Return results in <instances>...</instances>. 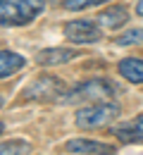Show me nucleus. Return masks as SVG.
<instances>
[{
  "mask_svg": "<svg viewBox=\"0 0 143 155\" xmlns=\"http://www.w3.org/2000/svg\"><path fill=\"white\" fill-rule=\"evenodd\" d=\"M2 131H5V127H2V122H0V134H2Z\"/></svg>",
  "mask_w": 143,
  "mask_h": 155,
  "instance_id": "nucleus-16",
  "label": "nucleus"
},
{
  "mask_svg": "<svg viewBox=\"0 0 143 155\" xmlns=\"http://www.w3.org/2000/svg\"><path fill=\"white\" fill-rule=\"evenodd\" d=\"M29 153H31V146H29L26 141L12 138V141L0 143V155H29Z\"/></svg>",
  "mask_w": 143,
  "mask_h": 155,
  "instance_id": "nucleus-12",
  "label": "nucleus"
},
{
  "mask_svg": "<svg viewBox=\"0 0 143 155\" xmlns=\"http://www.w3.org/2000/svg\"><path fill=\"white\" fill-rule=\"evenodd\" d=\"M62 93H64V84L57 77H41L26 88V98H55Z\"/></svg>",
  "mask_w": 143,
  "mask_h": 155,
  "instance_id": "nucleus-5",
  "label": "nucleus"
},
{
  "mask_svg": "<svg viewBox=\"0 0 143 155\" xmlns=\"http://www.w3.org/2000/svg\"><path fill=\"white\" fill-rule=\"evenodd\" d=\"M26 60L21 58L19 53H12V50H0V79L10 77L15 72H19L24 67Z\"/></svg>",
  "mask_w": 143,
  "mask_h": 155,
  "instance_id": "nucleus-11",
  "label": "nucleus"
},
{
  "mask_svg": "<svg viewBox=\"0 0 143 155\" xmlns=\"http://www.w3.org/2000/svg\"><path fill=\"white\" fill-rule=\"evenodd\" d=\"M129 19V12H126V7L122 5H112V7H107V10H102L100 15H98V24H100L102 29H119L124 26Z\"/></svg>",
  "mask_w": 143,
  "mask_h": 155,
  "instance_id": "nucleus-9",
  "label": "nucleus"
},
{
  "mask_svg": "<svg viewBox=\"0 0 143 155\" xmlns=\"http://www.w3.org/2000/svg\"><path fill=\"white\" fill-rule=\"evenodd\" d=\"M119 74L131 84H143V60L138 58H126L119 62Z\"/></svg>",
  "mask_w": 143,
  "mask_h": 155,
  "instance_id": "nucleus-10",
  "label": "nucleus"
},
{
  "mask_svg": "<svg viewBox=\"0 0 143 155\" xmlns=\"http://www.w3.org/2000/svg\"><path fill=\"white\" fill-rule=\"evenodd\" d=\"M112 134L117 136L122 143H143V112L136 115L134 119L119 124V127H115Z\"/></svg>",
  "mask_w": 143,
  "mask_h": 155,
  "instance_id": "nucleus-7",
  "label": "nucleus"
},
{
  "mask_svg": "<svg viewBox=\"0 0 143 155\" xmlns=\"http://www.w3.org/2000/svg\"><path fill=\"white\" fill-rule=\"evenodd\" d=\"M67 153L74 155H115V148L100 143V141H86V138H74L67 143Z\"/></svg>",
  "mask_w": 143,
  "mask_h": 155,
  "instance_id": "nucleus-6",
  "label": "nucleus"
},
{
  "mask_svg": "<svg viewBox=\"0 0 143 155\" xmlns=\"http://www.w3.org/2000/svg\"><path fill=\"white\" fill-rule=\"evenodd\" d=\"M117 88L115 84H110L107 79H88L79 86H74L69 93H64L67 103H102V100H110L115 98Z\"/></svg>",
  "mask_w": 143,
  "mask_h": 155,
  "instance_id": "nucleus-3",
  "label": "nucleus"
},
{
  "mask_svg": "<svg viewBox=\"0 0 143 155\" xmlns=\"http://www.w3.org/2000/svg\"><path fill=\"white\" fill-rule=\"evenodd\" d=\"M105 0H64V7L69 12H79V10H86V7H96Z\"/></svg>",
  "mask_w": 143,
  "mask_h": 155,
  "instance_id": "nucleus-14",
  "label": "nucleus"
},
{
  "mask_svg": "<svg viewBox=\"0 0 143 155\" xmlns=\"http://www.w3.org/2000/svg\"><path fill=\"white\" fill-rule=\"evenodd\" d=\"M74 58H79V53L72 48H48V50H41L36 55V62L43 67H55V64H64Z\"/></svg>",
  "mask_w": 143,
  "mask_h": 155,
  "instance_id": "nucleus-8",
  "label": "nucleus"
},
{
  "mask_svg": "<svg viewBox=\"0 0 143 155\" xmlns=\"http://www.w3.org/2000/svg\"><path fill=\"white\" fill-rule=\"evenodd\" d=\"M143 41V29H131V31H124L122 36H117L119 45H134V43H141Z\"/></svg>",
  "mask_w": 143,
  "mask_h": 155,
  "instance_id": "nucleus-13",
  "label": "nucleus"
},
{
  "mask_svg": "<svg viewBox=\"0 0 143 155\" xmlns=\"http://www.w3.org/2000/svg\"><path fill=\"white\" fill-rule=\"evenodd\" d=\"M117 117H119V105L107 103V100L91 103L76 112V127L79 129H100V127L112 124Z\"/></svg>",
  "mask_w": 143,
  "mask_h": 155,
  "instance_id": "nucleus-2",
  "label": "nucleus"
},
{
  "mask_svg": "<svg viewBox=\"0 0 143 155\" xmlns=\"http://www.w3.org/2000/svg\"><path fill=\"white\" fill-rule=\"evenodd\" d=\"M136 15H141V17H143V0H138V5H136Z\"/></svg>",
  "mask_w": 143,
  "mask_h": 155,
  "instance_id": "nucleus-15",
  "label": "nucleus"
},
{
  "mask_svg": "<svg viewBox=\"0 0 143 155\" xmlns=\"http://www.w3.org/2000/svg\"><path fill=\"white\" fill-rule=\"evenodd\" d=\"M45 7V0H0V26L31 24Z\"/></svg>",
  "mask_w": 143,
  "mask_h": 155,
  "instance_id": "nucleus-1",
  "label": "nucleus"
},
{
  "mask_svg": "<svg viewBox=\"0 0 143 155\" xmlns=\"http://www.w3.org/2000/svg\"><path fill=\"white\" fill-rule=\"evenodd\" d=\"M64 36L72 43H96V41H100L102 31L91 19H74L64 26Z\"/></svg>",
  "mask_w": 143,
  "mask_h": 155,
  "instance_id": "nucleus-4",
  "label": "nucleus"
}]
</instances>
